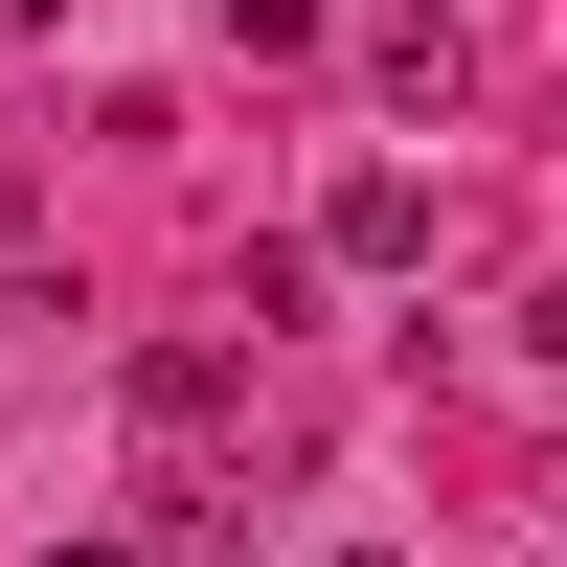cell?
<instances>
[{
  "instance_id": "7a4b0ae2",
  "label": "cell",
  "mask_w": 567,
  "mask_h": 567,
  "mask_svg": "<svg viewBox=\"0 0 567 567\" xmlns=\"http://www.w3.org/2000/svg\"><path fill=\"white\" fill-rule=\"evenodd\" d=\"M363 69H386L409 114H454V23H432V0H386V23H363Z\"/></svg>"
},
{
  "instance_id": "5b68a950",
  "label": "cell",
  "mask_w": 567,
  "mask_h": 567,
  "mask_svg": "<svg viewBox=\"0 0 567 567\" xmlns=\"http://www.w3.org/2000/svg\"><path fill=\"white\" fill-rule=\"evenodd\" d=\"M45 567H159V545H45Z\"/></svg>"
},
{
  "instance_id": "277c9868",
  "label": "cell",
  "mask_w": 567,
  "mask_h": 567,
  "mask_svg": "<svg viewBox=\"0 0 567 567\" xmlns=\"http://www.w3.org/2000/svg\"><path fill=\"white\" fill-rule=\"evenodd\" d=\"M45 23H69V0H0V45H45Z\"/></svg>"
},
{
  "instance_id": "3957f363",
  "label": "cell",
  "mask_w": 567,
  "mask_h": 567,
  "mask_svg": "<svg viewBox=\"0 0 567 567\" xmlns=\"http://www.w3.org/2000/svg\"><path fill=\"white\" fill-rule=\"evenodd\" d=\"M318 23H341V0H227V45H318Z\"/></svg>"
},
{
  "instance_id": "8992f818",
  "label": "cell",
  "mask_w": 567,
  "mask_h": 567,
  "mask_svg": "<svg viewBox=\"0 0 567 567\" xmlns=\"http://www.w3.org/2000/svg\"><path fill=\"white\" fill-rule=\"evenodd\" d=\"M341 567H386V545H341Z\"/></svg>"
},
{
  "instance_id": "6da1fadb",
  "label": "cell",
  "mask_w": 567,
  "mask_h": 567,
  "mask_svg": "<svg viewBox=\"0 0 567 567\" xmlns=\"http://www.w3.org/2000/svg\"><path fill=\"white\" fill-rule=\"evenodd\" d=\"M318 250H341V272H409V250H432V182H409V159H363L341 205H318Z\"/></svg>"
}]
</instances>
